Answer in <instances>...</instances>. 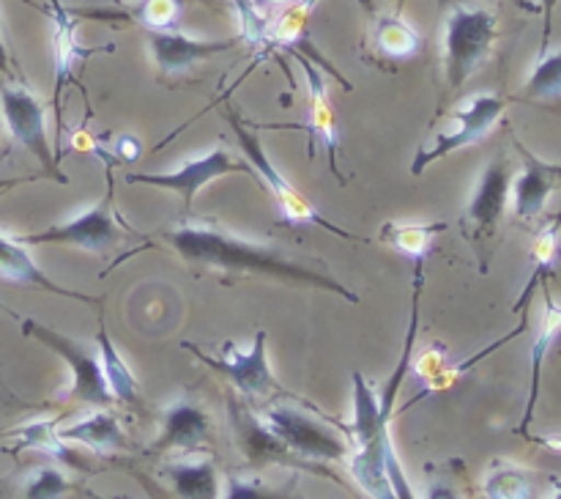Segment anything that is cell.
<instances>
[{
	"label": "cell",
	"instance_id": "obj_1",
	"mask_svg": "<svg viewBox=\"0 0 561 499\" xmlns=\"http://www.w3.org/2000/svg\"><path fill=\"white\" fill-rule=\"evenodd\" d=\"M162 239L192 266L261 274V277L288 280V283L332 291V294L345 296L351 302L359 299V296L351 294L340 280H334L327 272V263L296 258L277 245H257V241L244 239V236L233 234V230H228L219 223H211V219H184V223H175L173 228L162 230Z\"/></svg>",
	"mask_w": 561,
	"mask_h": 499
},
{
	"label": "cell",
	"instance_id": "obj_2",
	"mask_svg": "<svg viewBox=\"0 0 561 499\" xmlns=\"http://www.w3.org/2000/svg\"><path fill=\"white\" fill-rule=\"evenodd\" d=\"M420 288L422 283H414V310H411L409 338H405L403 356H400V365L394 371L392 384L387 387L383 400L376 398V393H373V387L362 373H354V422H351L354 447H351L348 466L356 483L373 499H416L409 480H405L403 466H400L398 455H394L389 420H392L394 395H398L400 384H403L405 373H409L411 351H414L416 313H420V299L416 296H422Z\"/></svg>",
	"mask_w": 561,
	"mask_h": 499
},
{
	"label": "cell",
	"instance_id": "obj_3",
	"mask_svg": "<svg viewBox=\"0 0 561 499\" xmlns=\"http://www.w3.org/2000/svg\"><path fill=\"white\" fill-rule=\"evenodd\" d=\"M499 38V16L477 3H455L444 16V71L453 91L488 60Z\"/></svg>",
	"mask_w": 561,
	"mask_h": 499
},
{
	"label": "cell",
	"instance_id": "obj_4",
	"mask_svg": "<svg viewBox=\"0 0 561 499\" xmlns=\"http://www.w3.org/2000/svg\"><path fill=\"white\" fill-rule=\"evenodd\" d=\"M261 420L266 422L268 431L299 458L305 461H327V464H340L348 461L351 444L345 442L343 433L334 431L323 420H316L307 411L296 409L290 404H268L263 409Z\"/></svg>",
	"mask_w": 561,
	"mask_h": 499
},
{
	"label": "cell",
	"instance_id": "obj_5",
	"mask_svg": "<svg viewBox=\"0 0 561 499\" xmlns=\"http://www.w3.org/2000/svg\"><path fill=\"white\" fill-rule=\"evenodd\" d=\"M228 124H230V129H233L236 140H239L241 151L247 154V162L252 165V170H255L257 179H261L263 184L272 190V195L277 197L279 208H283V217L288 219V223L321 225V228L332 230L334 236H343V239H348V241H359V236L348 234V230H343V228H337V225L329 223V219L323 217V214L318 212V208L312 206V203L307 201V197L301 195V192L296 190V186L290 184V181L285 179L277 168H274L272 159H268L266 151H263L261 137H257L255 132L247 129V124L233 113V110H228Z\"/></svg>",
	"mask_w": 561,
	"mask_h": 499
},
{
	"label": "cell",
	"instance_id": "obj_6",
	"mask_svg": "<svg viewBox=\"0 0 561 499\" xmlns=\"http://www.w3.org/2000/svg\"><path fill=\"white\" fill-rule=\"evenodd\" d=\"M504 107H507V99L504 97H496V93H474L469 102H463L453 113V129L438 132L433 140L420 146L414 162H411V175H422L427 165L438 162L447 154L460 151V148L482 140L493 129V124L502 118Z\"/></svg>",
	"mask_w": 561,
	"mask_h": 499
},
{
	"label": "cell",
	"instance_id": "obj_7",
	"mask_svg": "<svg viewBox=\"0 0 561 499\" xmlns=\"http://www.w3.org/2000/svg\"><path fill=\"white\" fill-rule=\"evenodd\" d=\"M22 332L42 340L44 345H49L55 354L66 360L71 371L69 389H64L66 400L96 406V409H107L113 404V395H110L107 382H104L102 362H99V351H91L85 343H77V340L66 338V334L55 332V329L44 327V324L33 321V318L22 321Z\"/></svg>",
	"mask_w": 561,
	"mask_h": 499
},
{
	"label": "cell",
	"instance_id": "obj_8",
	"mask_svg": "<svg viewBox=\"0 0 561 499\" xmlns=\"http://www.w3.org/2000/svg\"><path fill=\"white\" fill-rule=\"evenodd\" d=\"M0 110H3V121L9 126L11 137L38 159L44 173L66 184V175L60 173V165L55 159L53 146H49L47 113H44L42 99L22 82L0 80Z\"/></svg>",
	"mask_w": 561,
	"mask_h": 499
},
{
	"label": "cell",
	"instance_id": "obj_9",
	"mask_svg": "<svg viewBox=\"0 0 561 499\" xmlns=\"http://www.w3.org/2000/svg\"><path fill=\"white\" fill-rule=\"evenodd\" d=\"M513 179V162L507 157H493L485 165V170H482L480 181L474 186V195H471L463 219H460L463 234L469 236L474 250L491 245L493 236H496L504 212H507Z\"/></svg>",
	"mask_w": 561,
	"mask_h": 499
},
{
	"label": "cell",
	"instance_id": "obj_10",
	"mask_svg": "<svg viewBox=\"0 0 561 499\" xmlns=\"http://www.w3.org/2000/svg\"><path fill=\"white\" fill-rule=\"evenodd\" d=\"M16 239H20L25 247L27 245H71L88 252H107L110 247H115L121 241V228L113 217L110 197H104V201H99L93 208L66 219V223L53 225V228L47 230H38V234L16 236Z\"/></svg>",
	"mask_w": 561,
	"mask_h": 499
},
{
	"label": "cell",
	"instance_id": "obj_11",
	"mask_svg": "<svg viewBox=\"0 0 561 499\" xmlns=\"http://www.w3.org/2000/svg\"><path fill=\"white\" fill-rule=\"evenodd\" d=\"M184 349L195 351L197 360L206 362L211 371L222 373L225 378H230V382H233L241 393L250 395V398H268V395L274 393L283 395V387H279L277 378L272 376V367H268L266 332H257L250 351H239L230 343H225L222 356L203 354V351H197L195 345L190 343H184Z\"/></svg>",
	"mask_w": 561,
	"mask_h": 499
},
{
	"label": "cell",
	"instance_id": "obj_12",
	"mask_svg": "<svg viewBox=\"0 0 561 499\" xmlns=\"http://www.w3.org/2000/svg\"><path fill=\"white\" fill-rule=\"evenodd\" d=\"M228 173H255V170H252L250 162H236L225 148H211V151L201 154V157L186 159V162L181 165L179 170H173V173H129L126 181L181 192L184 203L190 206L192 197H195L203 186Z\"/></svg>",
	"mask_w": 561,
	"mask_h": 499
},
{
	"label": "cell",
	"instance_id": "obj_13",
	"mask_svg": "<svg viewBox=\"0 0 561 499\" xmlns=\"http://www.w3.org/2000/svg\"><path fill=\"white\" fill-rule=\"evenodd\" d=\"M513 143L518 148L520 159H524V168L513 179V190H510V195H513V212L524 223H535L546 212L551 192L561 184V165L546 162L537 154H531L520 140Z\"/></svg>",
	"mask_w": 561,
	"mask_h": 499
},
{
	"label": "cell",
	"instance_id": "obj_14",
	"mask_svg": "<svg viewBox=\"0 0 561 499\" xmlns=\"http://www.w3.org/2000/svg\"><path fill=\"white\" fill-rule=\"evenodd\" d=\"M239 38H195L175 31H151L148 33V49L162 75H181V71L192 69L201 60L222 55L233 49Z\"/></svg>",
	"mask_w": 561,
	"mask_h": 499
},
{
	"label": "cell",
	"instance_id": "obj_15",
	"mask_svg": "<svg viewBox=\"0 0 561 499\" xmlns=\"http://www.w3.org/2000/svg\"><path fill=\"white\" fill-rule=\"evenodd\" d=\"M211 436V417L201 404L190 398H175L162 411L159 436L153 442V453H195L206 447Z\"/></svg>",
	"mask_w": 561,
	"mask_h": 499
},
{
	"label": "cell",
	"instance_id": "obj_16",
	"mask_svg": "<svg viewBox=\"0 0 561 499\" xmlns=\"http://www.w3.org/2000/svg\"><path fill=\"white\" fill-rule=\"evenodd\" d=\"M296 60L299 66L305 69L307 75V86H310V118L307 124H288L283 129H305L316 135V140L327 148L329 154V165H332V173L337 175L340 184H345V179L340 175L337 170V148H340V129H337V115H334L332 102H329V93H327V77L323 71L312 64L307 55L296 53Z\"/></svg>",
	"mask_w": 561,
	"mask_h": 499
},
{
	"label": "cell",
	"instance_id": "obj_17",
	"mask_svg": "<svg viewBox=\"0 0 561 499\" xmlns=\"http://www.w3.org/2000/svg\"><path fill=\"white\" fill-rule=\"evenodd\" d=\"M230 422H233L236 444H239L241 455H244L250 464H285V466H299V461L305 464V458H299L296 453H290L277 436L266 428V422L257 420L252 411H247L244 406L233 404L230 400Z\"/></svg>",
	"mask_w": 561,
	"mask_h": 499
},
{
	"label": "cell",
	"instance_id": "obj_18",
	"mask_svg": "<svg viewBox=\"0 0 561 499\" xmlns=\"http://www.w3.org/2000/svg\"><path fill=\"white\" fill-rule=\"evenodd\" d=\"M162 477L179 499H222L219 472L208 458H173L162 466Z\"/></svg>",
	"mask_w": 561,
	"mask_h": 499
},
{
	"label": "cell",
	"instance_id": "obj_19",
	"mask_svg": "<svg viewBox=\"0 0 561 499\" xmlns=\"http://www.w3.org/2000/svg\"><path fill=\"white\" fill-rule=\"evenodd\" d=\"M0 277L5 280H14V283H25V285H38L42 291H49V294H60V296H69V299H80V302H91L96 305V296H85V294H77V291H66L60 285H55L47 274L38 269V263L33 261L31 252L25 250L16 236L9 234H0Z\"/></svg>",
	"mask_w": 561,
	"mask_h": 499
},
{
	"label": "cell",
	"instance_id": "obj_20",
	"mask_svg": "<svg viewBox=\"0 0 561 499\" xmlns=\"http://www.w3.org/2000/svg\"><path fill=\"white\" fill-rule=\"evenodd\" d=\"M58 436L69 444H85L96 453H113V450L129 447L121 420L107 409H93L91 415L80 417L71 426L58 428Z\"/></svg>",
	"mask_w": 561,
	"mask_h": 499
},
{
	"label": "cell",
	"instance_id": "obj_21",
	"mask_svg": "<svg viewBox=\"0 0 561 499\" xmlns=\"http://www.w3.org/2000/svg\"><path fill=\"white\" fill-rule=\"evenodd\" d=\"M546 310H542V321H540V332H537L535 343H531V393H529V404H526V415L524 422H520V433L529 439V426L535 420V409H537V398H540V376H542V362H546L548 351H551L553 340L559 338L561 332V305L551 296V291L546 288Z\"/></svg>",
	"mask_w": 561,
	"mask_h": 499
},
{
	"label": "cell",
	"instance_id": "obj_22",
	"mask_svg": "<svg viewBox=\"0 0 561 499\" xmlns=\"http://www.w3.org/2000/svg\"><path fill=\"white\" fill-rule=\"evenodd\" d=\"M482 494L488 499H531L535 497L531 472L507 458L491 461L482 477Z\"/></svg>",
	"mask_w": 561,
	"mask_h": 499
},
{
	"label": "cell",
	"instance_id": "obj_23",
	"mask_svg": "<svg viewBox=\"0 0 561 499\" xmlns=\"http://www.w3.org/2000/svg\"><path fill=\"white\" fill-rule=\"evenodd\" d=\"M96 345H99V362H102L104 382H107L110 395L113 400H121V404H137V378L131 373V367L126 365L121 351L115 349V343L110 340L107 329L99 327L96 332Z\"/></svg>",
	"mask_w": 561,
	"mask_h": 499
},
{
	"label": "cell",
	"instance_id": "obj_24",
	"mask_svg": "<svg viewBox=\"0 0 561 499\" xmlns=\"http://www.w3.org/2000/svg\"><path fill=\"white\" fill-rule=\"evenodd\" d=\"M316 3L318 0H294V3L285 5L283 14L266 25L263 42L272 44V47H299V44H305Z\"/></svg>",
	"mask_w": 561,
	"mask_h": 499
},
{
	"label": "cell",
	"instance_id": "obj_25",
	"mask_svg": "<svg viewBox=\"0 0 561 499\" xmlns=\"http://www.w3.org/2000/svg\"><path fill=\"white\" fill-rule=\"evenodd\" d=\"M447 230V223H383L381 239L409 258H425L431 241Z\"/></svg>",
	"mask_w": 561,
	"mask_h": 499
},
{
	"label": "cell",
	"instance_id": "obj_26",
	"mask_svg": "<svg viewBox=\"0 0 561 499\" xmlns=\"http://www.w3.org/2000/svg\"><path fill=\"white\" fill-rule=\"evenodd\" d=\"M373 42L389 58H411V55L420 53V33L416 27H411L403 16L398 14H383L378 16L376 31H373Z\"/></svg>",
	"mask_w": 561,
	"mask_h": 499
},
{
	"label": "cell",
	"instance_id": "obj_27",
	"mask_svg": "<svg viewBox=\"0 0 561 499\" xmlns=\"http://www.w3.org/2000/svg\"><path fill=\"white\" fill-rule=\"evenodd\" d=\"M14 436H16V444H20V447L38 450V453H47L49 458L64 461V464H75V466H80V469H82L80 458L71 453L69 442H64V439L58 436V426H55V420L27 422V426L16 428Z\"/></svg>",
	"mask_w": 561,
	"mask_h": 499
},
{
	"label": "cell",
	"instance_id": "obj_28",
	"mask_svg": "<svg viewBox=\"0 0 561 499\" xmlns=\"http://www.w3.org/2000/svg\"><path fill=\"white\" fill-rule=\"evenodd\" d=\"M53 44H55V88L60 91L64 80L69 77L71 64L77 58H82V49L77 44V31H75V20H71L69 11L64 5L55 3L53 9Z\"/></svg>",
	"mask_w": 561,
	"mask_h": 499
},
{
	"label": "cell",
	"instance_id": "obj_29",
	"mask_svg": "<svg viewBox=\"0 0 561 499\" xmlns=\"http://www.w3.org/2000/svg\"><path fill=\"white\" fill-rule=\"evenodd\" d=\"M524 99L535 102H559L561 99V47L542 53L524 86Z\"/></svg>",
	"mask_w": 561,
	"mask_h": 499
},
{
	"label": "cell",
	"instance_id": "obj_30",
	"mask_svg": "<svg viewBox=\"0 0 561 499\" xmlns=\"http://www.w3.org/2000/svg\"><path fill=\"white\" fill-rule=\"evenodd\" d=\"M181 11H184L181 0H135L126 9V16L146 25L148 31H175Z\"/></svg>",
	"mask_w": 561,
	"mask_h": 499
},
{
	"label": "cell",
	"instance_id": "obj_31",
	"mask_svg": "<svg viewBox=\"0 0 561 499\" xmlns=\"http://www.w3.org/2000/svg\"><path fill=\"white\" fill-rule=\"evenodd\" d=\"M69 491V477L55 466H38L22 483V499H64Z\"/></svg>",
	"mask_w": 561,
	"mask_h": 499
},
{
	"label": "cell",
	"instance_id": "obj_32",
	"mask_svg": "<svg viewBox=\"0 0 561 499\" xmlns=\"http://www.w3.org/2000/svg\"><path fill=\"white\" fill-rule=\"evenodd\" d=\"M222 499H288V491L268 488L266 483L257 480V477L230 475Z\"/></svg>",
	"mask_w": 561,
	"mask_h": 499
},
{
	"label": "cell",
	"instance_id": "obj_33",
	"mask_svg": "<svg viewBox=\"0 0 561 499\" xmlns=\"http://www.w3.org/2000/svg\"><path fill=\"white\" fill-rule=\"evenodd\" d=\"M442 365H444V345H436V349L427 351L425 356H420L414 371L422 382H427V378H436L438 373H442Z\"/></svg>",
	"mask_w": 561,
	"mask_h": 499
},
{
	"label": "cell",
	"instance_id": "obj_34",
	"mask_svg": "<svg viewBox=\"0 0 561 499\" xmlns=\"http://www.w3.org/2000/svg\"><path fill=\"white\" fill-rule=\"evenodd\" d=\"M115 157H118L121 162H137V159L142 157V143L137 140L135 135H121L118 140H115Z\"/></svg>",
	"mask_w": 561,
	"mask_h": 499
},
{
	"label": "cell",
	"instance_id": "obj_35",
	"mask_svg": "<svg viewBox=\"0 0 561 499\" xmlns=\"http://www.w3.org/2000/svg\"><path fill=\"white\" fill-rule=\"evenodd\" d=\"M425 499H466V497L460 494L458 486H453V483H447V480H438V483H431V486H427Z\"/></svg>",
	"mask_w": 561,
	"mask_h": 499
},
{
	"label": "cell",
	"instance_id": "obj_36",
	"mask_svg": "<svg viewBox=\"0 0 561 499\" xmlns=\"http://www.w3.org/2000/svg\"><path fill=\"white\" fill-rule=\"evenodd\" d=\"M71 146L77 148V151H99V146H96V137H91L88 135L85 129H77V132H71ZM102 154V151H99Z\"/></svg>",
	"mask_w": 561,
	"mask_h": 499
},
{
	"label": "cell",
	"instance_id": "obj_37",
	"mask_svg": "<svg viewBox=\"0 0 561 499\" xmlns=\"http://www.w3.org/2000/svg\"><path fill=\"white\" fill-rule=\"evenodd\" d=\"M9 75V49H5V38H3V22H0V77Z\"/></svg>",
	"mask_w": 561,
	"mask_h": 499
},
{
	"label": "cell",
	"instance_id": "obj_38",
	"mask_svg": "<svg viewBox=\"0 0 561 499\" xmlns=\"http://www.w3.org/2000/svg\"><path fill=\"white\" fill-rule=\"evenodd\" d=\"M515 5L524 11H529V14H537V11H540V3H537V0H515Z\"/></svg>",
	"mask_w": 561,
	"mask_h": 499
},
{
	"label": "cell",
	"instance_id": "obj_39",
	"mask_svg": "<svg viewBox=\"0 0 561 499\" xmlns=\"http://www.w3.org/2000/svg\"><path fill=\"white\" fill-rule=\"evenodd\" d=\"M535 442L546 444V447H551V450H559V453H561V436H540V439H535Z\"/></svg>",
	"mask_w": 561,
	"mask_h": 499
},
{
	"label": "cell",
	"instance_id": "obj_40",
	"mask_svg": "<svg viewBox=\"0 0 561 499\" xmlns=\"http://www.w3.org/2000/svg\"><path fill=\"white\" fill-rule=\"evenodd\" d=\"M261 3L266 5H274V9H285L288 3H294V0H261Z\"/></svg>",
	"mask_w": 561,
	"mask_h": 499
},
{
	"label": "cell",
	"instance_id": "obj_41",
	"mask_svg": "<svg viewBox=\"0 0 561 499\" xmlns=\"http://www.w3.org/2000/svg\"><path fill=\"white\" fill-rule=\"evenodd\" d=\"M546 499H561V480H553V488H551V494H548Z\"/></svg>",
	"mask_w": 561,
	"mask_h": 499
},
{
	"label": "cell",
	"instance_id": "obj_42",
	"mask_svg": "<svg viewBox=\"0 0 561 499\" xmlns=\"http://www.w3.org/2000/svg\"><path fill=\"white\" fill-rule=\"evenodd\" d=\"M557 219H559V223H561V214H559V217H557Z\"/></svg>",
	"mask_w": 561,
	"mask_h": 499
},
{
	"label": "cell",
	"instance_id": "obj_43",
	"mask_svg": "<svg viewBox=\"0 0 561 499\" xmlns=\"http://www.w3.org/2000/svg\"><path fill=\"white\" fill-rule=\"evenodd\" d=\"M559 258H561V250H559Z\"/></svg>",
	"mask_w": 561,
	"mask_h": 499
},
{
	"label": "cell",
	"instance_id": "obj_44",
	"mask_svg": "<svg viewBox=\"0 0 561 499\" xmlns=\"http://www.w3.org/2000/svg\"><path fill=\"white\" fill-rule=\"evenodd\" d=\"M0 186H3V184H0Z\"/></svg>",
	"mask_w": 561,
	"mask_h": 499
},
{
	"label": "cell",
	"instance_id": "obj_45",
	"mask_svg": "<svg viewBox=\"0 0 561 499\" xmlns=\"http://www.w3.org/2000/svg\"><path fill=\"white\" fill-rule=\"evenodd\" d=\"M559 214H561V212H559Z\"/></svg>",
	"mask_w": 561,
	"mask_h": 499
}]
</instances>
